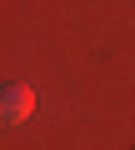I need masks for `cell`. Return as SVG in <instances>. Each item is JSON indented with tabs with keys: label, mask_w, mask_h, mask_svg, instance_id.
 Returning <instances> with one entry per match:
<instances>
[{
	"label": "cell",
	"mask_w": 135,
	"mask_h": 150,
	"mask_svg": "<svg viewBox=\"0 0 135 150\" xmlns=\"http://www.w3.org/2000/svg\"><path fill=\"white\" fill-rule=\"evenodd\" d=\"M0 110H5V120L15 125V120H25L30 110H35V90L30 85H20V80H10L5 85V100H0Z\"/></svg>",
	"instance_id": "cell-1"
}]
</instances>
